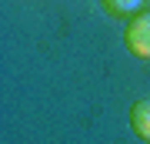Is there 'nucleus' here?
Instances as JSON below:
<instances>
[{"label": "nucleus", "instance_id": "7ed1b4c3", "mask_svg": "<svg viewBox=\"0 0 150 144\" xmlns=\"http://www.w3.org/2000/svg\"><path fill=\"white\" fill-rule=\"evenodd\" d=\"M103 7H107L110 14H130L140 7V0H103Z\"/></svg>", "mask_w": 150, "mask_h": 144}, {"label": "nucleus", "instance_id": "f257e3e1", "mask_svg": "<svg viewBox=\"0 0 150 144\" xmlns=\"http://www.w3.org/2000/svg\"><path fill=\"white\" fill-rule=\"evenodd\" d=\"M127 50L140 60H150V14H140L127 27Z\"/></svg>", "mask_w": 150, "mask_h": 144}, {"label": "nucleus", "instance_id": "f03ea898", "mask_svg": "<svg viewBox=\"0 0 150 144\" xmlns=\"http://www.w3.org/2000/svg\"><path fill=\"white\" fill-rule=\"evenodd\" d=\"M130 128H134L137 138L150 141V97H144V101H137L130 107Z\"/></svg>", "mask_w": 150, "mask_h": 144}]
</instances>
